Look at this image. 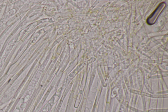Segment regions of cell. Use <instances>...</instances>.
<instances>
[{
	"label": "cell",
	"mask_w": 168,
	"mask_h": 112,
	"mask_svg": "<svg viewBox=\"0 0 168 112\" xmlns=\"http://www.w3.org/2000/svg\"><path fill=\"white\" fill-rule=\"evenodd\" d=\"M166 6V3L164 2H162L160 4L156 9L147 19V23L149 25L154 24L157 21L160 15L163 11Z\"/></svg>",
	"instance_id": "cell-1"
}]
</instances>
